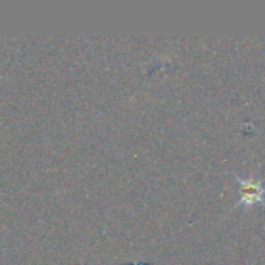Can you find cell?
Returning a JSON list of instances; mask_svg holds the SVG:
<instances>
[{"instance_id":"cell-1","label":"cell","mask_w":265,"mask_h":265,"mask_svg":"<svg viewBox=\"0 0 265 265\" xmlns=\"http://www.w3.org/2000/svg\"><path fill=\"white\" fill-rule=\"evenodd\" d=\"M242 191H244V197L248 198V200H254V198H259V195H260V188L254 186L253 183L242 186Z\"/></svg>"}]
</instances>
